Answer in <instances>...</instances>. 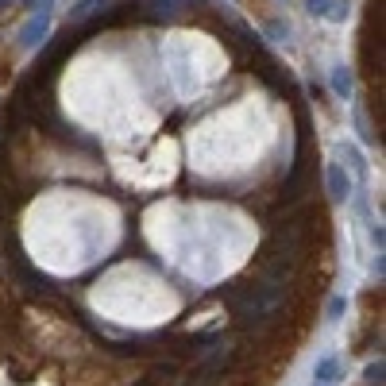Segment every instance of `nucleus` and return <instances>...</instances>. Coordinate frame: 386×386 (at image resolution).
Masks as SVG:
<instances>
[{
    "mask_svg": "<svg viewBox=\"0 0 386 386\" xmlns=\"http://www.w3.org/2000/svg\"><path fill=\"white\" fill-rule=\"evenodd\" d=\"M328 190H332V197L336 201H344V197H348V178H344V170L340 167H328Z\"/></svg>",
    "mask_w": 386,
    "mask_h": 386,
    "instance_id": "f257e3e1",
    "label": "nucleus"
},
{
    "mask_svg": "<svg viewBox=\"0 0 386 386\" xmlns=\"http://www.w3.org/2000/svg\"><path fill=\"white\" fill-rule=\"evenodd\" d=\"M367 379L379 382V379H382V363H371V367H367Z\"/></svg>",
    "mask_w": 386,
    "mask_h": 386,
    "instance_id": "39448f33",
    "label": "nucleus"
},
{
    "mask_svg": "<svg viewBox=\"0 0 386 386\" xmlns=\"http://www.w3.org/2000/svg\"><path fill=\"white\" fill-rule=\"evenodd\" d=\"M313 16H332V0H306Z\"/></svg>",
    "mask_w": 386,
    "mask_h": 386,
    "instance_id": "20e7f679",
    "label": "nucleus"
},
{
    "mask_svg": "<svg viewBox=\"0 0 386 386\" xmlns=\"http://www.w3.org/2000/svg\"><path fill=\"white\" fill-rule=\"evenodd\" d=\"M313 375H317V382H340V359H321Z\"/></svg>",
    "mask_w": 386,
    "mask_h": 386,
    "instance_id": "f03ea898",
    "label": "nucleus"
},
{
    "mask_svg": "<svg viewBox=\"0 0 386 386\" xmlns=\"http://www.w3.org/2000/svg\"><path fill=\"white\" fill-rule=\"evenodd\" d=\"M332 89L340 97H348V89H351V78H348V66H336L332 70Z\"/></svg>",
    "mask_w": 386,
    "mask_h": 386,
    "instance_id": "7ed1b4c3",
    "label": "nucleus"
}]
</instances>
